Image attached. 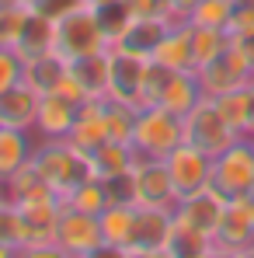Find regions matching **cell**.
<instances>
[{
    "label": "cell",
    "instance_id": "obj_1",
    "mask_svg": "<svg viewBox=\"0 0 254 258\" xmlns=\"http://www.w3.org/2000/svg\"><path fill=\"white\" fill-rule=\"evenodd\" d=\"M105 49H108V35L94 7H77L52 21V56H59L63 63H73L80 56L105 52Z\"/></svg>",
    "mask_w": 254,
    "mask_h": 258
},
{
    "label": "cell",
    "instance_id": "obj_2",
    "mask_svg": "<svg viewBox=\"0 0 254 258\" xmlns=\"http://www.w3.org/2000/svg\"><path fill=\"white\" fill-rule=\"evenodd\" d=\"M32 164L39 168L45 185L63 199L80 178H87V157L70 143V140H39Z\"/></svg>",
    "mask_w": 254,
    "mask_h": 258
},
{
    "label": "cell",
    "instance_id": "obj_3",
    "mask_svg": "<svg viewBox=\"0 0 254 258\" xmlns=\"http://www.w3.org/2000/svg\"><path fill=\"white\" fill-rule=\"evenodd\" d=\"M178 143H185L181 115H174V112L160 108V105H146V108L136 112L132 150L139 157H167Z\"/></svg>",
    "mask_w": 254,
    "mask_h": 258
},
{
    "label": "cell",
    "instance_id": "obj_4",
    "mask_svg": "<svg viewBox=\"0 0 254 258\" xmlns=\"http://www.w3.org/2000/svg\"><path fill=\"white\" fill-rule=\"evenodd\" d=\"M56 251L63 258H94L105 255V237H101V220L94 213H80L63 206L56 220Z\"/></svg>",
    "mask_w": 254,
    "mask_h": 258
},
{
    "label": "cell",
    "instance_id": "obj_5",
    "mask_svg": "<svg viewBox=\"0 0 254 258\" xmlns=\"http://www.w3.org/2000/svg\"><path fill=\"white\" fill-rule=\"evenodd\" d=\"M181 126H185V143H192V147H199V150H206L209 157L216 154H223L233 140H240L233 129L226 126V119H223V112H219V105H216V98H202L188 115H181Z\"/></svg>",
    "mask_w": 254,
    "mask_h": 258
},
{
    "label": "cell",
    "instance_id": "obj_6",
    "mask_svg": "<svg viewBox=\"0 0 254 258\" xmlns=\"http://www.w3.org/2000/svg\"><path fill=\"white\" fill-rule=\"evenodd\" d=\"M212 248H216V255L230 258L254 255V192L233 196L226 203V213L212 237Z\"/></svg>",
    "mask_w": 254,
    "mask_h": 258
},
{
    "label": "cell",
    "instance_id": "obj_7",
    "mask_svg": "<svg viewBox=\"0 0 254 258\" xmlns=\"http://www.w3.org/2000/svg\"><path fill=\"white\" fill-rule=\"evenodd\" d=\"M171 230H174V210H153V206H136L132 234L122 255L126 258H167Z\"/></svg>",
    "mask_w": 254,
    "mask_h": 258
},
{
    "label": "cell",
    "instance_id": "obj_8",
    "mask_svg": "<svg viewBox=\"0 0 254 258\" xmlns=\"http://www.w3.org/2000/svg\"><path fill=\"white\" fill-rule=\"evenodd\" d=\"M212 185L233 199V196H244L254 192V140L240 136L233 140L223 154L212 157Z\"/></svg>",
    "mask_w": 254,
    "mask_h": 258
},
{
    "label": "cell",
    "instance_id": "obj_9",
    "mask_svg": "<svg viewBox=\"0 0 254 258\" xmlns=\"http://www.w3.org/2000/svg\"><path fill=\"white\" fill-rule=\"evenodd\" d=\"M132 203L136 206H153V210H174L178 206V188L171 181L167 161L164 157H139L132 164Z\"/></svg>",
    "mask_w": 254,
    "mask_h": 258
},
{
    "label": "cell",
    "instance_id": "obj_10",
    "mask_svg": "<svg viewBox=\"0 0 254 258\" xmlns=\"http://www.w3.org/2000/svg\"><path fill=\"white\" fill-rule=\"evenodd\" d=\"M164 161H167L171 181H174V188H178V199L195 196V192H202L206 185H212V157L206 150H199V147H192V143H178Z\"/></svg>",
    "mask_w": 254,
    "mask_h": 258
},
{
    "label": "cell",
    "instance_id": "obj_11",
    "mask_svg": "<svg viewBox=\"0 0 254 258\" xmlns=\"http://www.w3.org/2000/svg\"><path fill=\"white\" fill-rule=\"evenodd\" d=\"M59 91L77 98V101H101V98H108V49L66 63V81H63Z\"/></svg>",
    "mask_w": 254,
    "mask_h": 258
},
{
    "label": "cell",
    "instance_id": "obj_12",
    "mask_svg": "<svg viewBox=\"0 0 254 258\" xmlns=\"http://www.w3.org/2000/svg\"><path fill=\"white\" fill-rule=\"evenodd\" d=\"M199 84L202 91L209 94V98H219V94H226V91H233V87H244L254 81V70L251 63L240 56V49L230 42V49L223 52V56H216L212 63H202L199 70Z\"/></svg>",
    "mask_w": 254,
    "mask_h": 258
},
{
    "label": "cell",
    "instance_id": "obj_13",
    "mask_svg": "<svg viewBox=\"0 0 254 258\" xmlns=\"http://www.w3.org/2000/svg\"><path fill=\"white\" fill-rule=\"evenodd\" d=\"M143 74H146V59H143V56H132L126 49L108 45V98L139 108Z\"/></svg>",
    "mask_w": 254,
    "mask_h": 258
},
{
    "label": "cell",
    "instance_id": "obj_14",
    "mask_svg": "<svg viewBox=\"0 0 254 258\" xmlns=\"http://www.w3.org/2000/svg\"><path fill=\"white\" fill-rule=\"evenodd\" d=\"M80 105L84 101H77L63 91L42 94L39 98V115H35V136L39 140H66L77 115H80Z\"/></svg>",
    "mask_w": 254,
    "mask_h": 258
},
{
    "label": "cell",
    "instance_id": "obj_15",
    "mask_svg": "<svg viewBox=\"0 0 254 258\" xmlns=\"http://www.w3.org/2000/svg\"><path fill=\"white\" fill-rule=\"evenodd\" d=\"M226 203H230V199H226L216 185H206L202 192L178 199L174 216L185 220V223H192V227H199L202 234L216 237V230H219V223H223V213H226Z\"/></svg>",
    "mask_w": 254,
    "mask_h": 258
},
{
    "label": "cell",
    "instance_id": "obj_16",
    "mask_svg": "<svg viewBox=\"0 0 254 258\" xmlns=\"http://www.w3.org/2000/svg\"><path fill=\"white\" fill-rule=\"evenodd\" d=\"M39 147L35 129H18V126H0V181H7L14 171L32 164Z\"/></svg>",
    "mask_w": 254,
    "mask_h": 258
},
{
    "label": "cell",
    "instance_id": "obj_17",
    "mask_svg": "<svg viewBox=\"0 0 254 258\" xmlns=\"http://www.w3.org/2000/svg\"><path fill=\"white\" fill-rule=\"evenodd\" d=\"M171 28L167 14H157V18H132L129 28L119 35L115 49H126L132 56H143V59H153V49L160 45L164 32Z\"/></svg>",
    "mask_w": 254,
    "mask_h": 258
},
{
    "label": "cell",
    "instance_id": "obj_18",
    "mask_svg": "<svg viewBox=\"0 0 254 258\" xmlns=\"http://www.w3.org/2000/svg\"><path fill=\"white\" fill-rule=\"evenodd\" d=\"M153 59L167 70H195V49H192V21H171L160 45L153 49Z\"/></svg>",
    "mask_w": 254,
    "mask_h": 258
},
{
    "label": "cell",
    "instance_id": "obj_19",
    "mask_svg": "<svg viewBox=\"0 0 254 258\" xmlns=\"http://www.w3.org/2000/svg\"><path fill=\"white\" fill-rule=\"evenodd\" d=\"M105 101V98H101ZM101 101H84L80 105V115H77V122H73V129H70V143L84 154V157H91L105 140H112L108 136V122H105V105Z\"/></svg>",
    "mask_w": 254,
    "mask_h": 258
},
{
    "label": "cell",
    "instance_id": "obj_20",
    "mask_svg": "<svg viewBox=\"0 0 254 258\" xmlns=\"http://www.w3.org/2000/svg\"><path fill=\"white\" fill-rule=\"evenodd\" d=\"M136 164V150L132 143H122V140H105L91 157H87V174L101 178V181H112V178H122V174L132 171Z\"/></svg>",
    "mask_w": 254,
    "mask_h": 258
},
{
    "label": "cell",
    "instance_id": "obj_21",
    "mask_svg": "<svg viewBox=\"0 0 254 258\" xmlns=\"http://www.w3.org/2000/svg\"><path fill=\"white\" fill-rule=\"evenodd\" d=\"M39 91L28 87L25 81L14 84L11 91L0 94V122L18 129H35V115H39Z\"/></svg>",
    "mask_w": 254,
    "mask_h": 258
},
{
    "label": "cell",
    "instance_id": "obj_22",
    "mask_svg": "<svg viewBox=\"0 0 254 258\" xmlns=\"http://www.w3.org/2000/svg\"><path fill=\"white\" fill-rule=\"evenodd\" d=\"M202 98H206V91L199 84V74H195V70H174L157 105L167 108V112H174V115H188Z\"/></svg>",
    "mask_w": 254,
    "mask_h": 258
},
{
    "label": "cell",
    "instance_id": "obj_23",
    "mask_svg": "<svg viewBox=\"0 0 254 258\" xmlns=\"http://www.w3.org/2000/svg\"><path fill=\"white\" fill-rule=\"evenodd\" d=\"M101 220V237H105V255H122L132 234V220H136V203H112Z\"/></svg>",
    "mask_w": 254,
    "mask_h": 258
},
{
    "label": "cell",
    "instance_id": "obj_24",
    "mask_svg": "<svg viewBox=\"0 0 254 258\" xmlns=\"http://www.w3.org/2000/svg\"><path fill=\"white\" fill-rule=\"evenodd\" d=\"M14 49H18V56H21L25 63H32V59H39V56H49V52H52V18H45L42 11L32 7L28 25H25V32H21V39H18Z\"/></svg>",
    "mask_w": 254,
    "mask_h": 258
},
{
    "label": "cell",
    "instance_id": "obj_25",
    "mask_svg": "<svg viewBox=\"0 0 254 258\" xmlns=\"http://www.w3.org/2000/svg\"><path fill=\"white\" fill-rule=\"evenodd\" d=\"M63 206H70V210H80V213H105L108 206H112V192H108V181H101V178H94V174H87L80 178L66 196H63Z\"/></svg>",
    "mask_w": 254,
    "mask_h": 258
},
{
    "label": "cell",
    "instance_id": "obj_26",
    "mask_svg": "<svg viewBox=\"0 0 254 258\" xmlns=\"http://www.w3.org/2000/svg\"><path fill=\"white\" fill-rule=\"evenodd\" d=\"M202 255H216L212 237H209V234H202L199 227H192V223H185V220L174 216L167 258H202Z\"/></svg>",
    "mask_w": 254,
    "mask_h": 258
},
{
    "label": "cell",
    "instance_id": "obj_27",
    "mask_svg": "<svg viewBox=\"0 0 254 258\" xmlns=\"http://www.w3.org/2000/svg\"><path fill=\"white\" fill-rule=\"evenodd\" d=\"M66 81V63L59 56H39L32 63H25V84L35 87L39 94H49V91H59Z\"/></svg>",
    "mask_w": 254,
    "mask_h": 258
},
{
    "label": "cell",
    "instance_id": "obj_28",
    "mask_svg": "<svg viewBox=\"0 0 254 258\" xmlns=\"http://www.w3.org/2000/svg\"><path fill=\"white\" fill-rule=\"evenodd\" d=\"M4 185V199L7 203H25V199H39V196H56L49 185H45V178L39 174L35 164H25L21 171H14L7 181H0Z\"/></svg>",
    "mask_w": 254,
    "mask_h": 258
},
{
    "label": "cell",
    "instance_id": "obj_29",
    "mask_svg": "<svg viewBox=\"0 0 254 258\" xmlns=\"http://www.w3.org/2000/svg\"><path fill=\"white\" fill-rule=\"evenodd\" d=\"M216 105H219V112H223V119H226V126L233 129L237 136H247V122H251V87H233V91H226V94H219L216 98Z\"/></svg>",
    "mask_w": 254,
    "mask_h": 258
},
{
    "label": "cell",
    "instance_id": "obj_30",
    "mask_svg": "<svg viewBox=\"0 0 254 258\" xmlns=\"http://www.w3.org/2000/svg\"><path fill=\"white\" fill-rule=\"evenodd\" d=\"M233 42V35L226 28H206V25H192V49H195V70L202 63H212L216 56H223Z\"/></svg>",
    "mask_w": 254,
    "mask_h": 258
},
{
    "label": "cell",
    "instance_id": "obj_31",
    "mask_svg": "<svg viewBox=\"0 0 254 258\" xmlns=\"http://www.w3.org/2000/svg\"><path fill=\"white\" fill-rule=\"evenodd\" d=\"M105 122H108V136L112 140H122V143H132V129H136V105H126V101H115V98H105Z\"/></svg>",
    "mask_w": 254,
    "mask_h": 258
},
{
    "label": "cell",
    "instance_id": "obj_32",
    "mask_svg": "<svg viewBox=\"0 0 254 258\" xmlns=\"http://www.w3.org/2000/svg\"><path fill=\"white\" fill-rule=\"evenodd\" d=\"M230 18H233V0H199L188 21H192V25L226 28V32H230Z\"/></svg>",
    "mask_w": 254,
    "mask_h": 258
},
{
    "label": "cell",
    "instance_id": "obj_33",
    "mask_svg": "<svg viewBox=\"0 0 254 258\" xmlns=\"http://www.w3.org/2000/svg\"><path fill=\"white\" fill-rule=\"evenodd\" d=\"M28 14H32L28 4H11V7L0 11V49H14L18 45L25 25H28Z\"/></svg>",
    "mask_w": 254,
    "mask_h": 258
},
{
    "label": "cell",
    "instance_id": "obj_34",
    "mask_svg": "<svg viewBox=\"0 0 254 258\" xmlns=\"http://www.w3.org/2000/svg\"><path fill=\"white\" fill-rule=\"evenodd\" d=\"M171 74H174V70L160 67L157 59H146V74H143V87H139V108L160 101V94H164V87H167Z\"/></svg>",
    "mask_w": 254,
    "mask_h": 258
},
{
    "label": "cell",
    "instance_id": "obj_35",
    "mask_svg": "<svg viewBox=\"0 0 254 258\" xmlns=\"http://www.w3.org/2000/svg\"><path fill=\"white\" fill-rule=\"evenodd\" d=\"M21 81H25V59L18 56V49H0V94Z\"/></svg>",
    "mask_w": 254,
    "mask_h": 258
},
{
    "label": "cell",
    "instance_id": "obj_36",
    "mask_svg": "<svg viewBox=\"0 0 254 258\" xmlns=\"http://www.w3.org/2000/svg\"><path fill=\"white\" fill-rule=\"evenodd\" d=\"M254 28V0H233V18H230V35L251 32Z\"/></svg>",
    "mask_w": 254,
    "mask_h": 258
},
{
    "label": "cell",
    "instance_id": "obj_37",
    "mask_svg": "<svg viewBox=\"0 0 254 258\" xmlns=\"http://www.w3.org/2000/svg\"><path fill=\"white\" fill-rule=\"evenodd\" d=\"M77 7H87V0H39L35 4V11H42L45 18H63V14H70V11H77Z\"/></svg>",
    "mask_w": 254,
    "mask_h": 258
},
{
    "label": "cell",
    "instance_id": "obj_38",
    "mask_svg": "<svg viewBox=\"0 0 254 258\" xmlns=\"http://www.w3.org/2000/svg\"><path fill=\"white\" fill-rule=\"evenodd\" d=\"M129 18H157L164 14V0H122Z\"/></svg>",
    "mask_w": 254,
    "mask_h": 258
},
{
    "label": "cell",
    "instance_id": "obj_39",
    "mask_svg": "<svg viewBox=\"0 0 254 258\" xmlns=\"http://www.w3.org/2000/svg\"><path fill=\"white\" fill-rule=\"evenodd\" d=\"M195 4L199 0H164V14H167L171 21H188L192 11H195Z\"/></svg>",
    "mask_w": 254,
    "mask_h": 258
},
{
    "label": "cell",
    "instance_id": "obj_40",
    "mask_svg": "<svg viewBox=\"0 0 254 258\" xmlns=\"http://www.w3.org/2000/svg\"><path fill=\"white\" fill-rule=\"evenodd\" d=\"M233 45L240 49V56L251 63V70H254V28L251 32H237V35H233Z\"/></svg>",
    "mask_w": 254,
    "mask_h": 258
},
{
    "label": "cell",
    "instance_id": "obj_41",
    "mask_svg": "<svg viewBox=\"0 0 254 258\" xmlns=\"http://www.w3.org/2000/svg\"><path fill=\"white\" fill-rule=\"evenodd\" d=\"M247 87H251V122H247V140H254V81Z\"/></svg>",
    "mask_w": 254,
    "mask_h": 258
},
{
    "label": "cell",
    "instance_id": "obj_42",
    "mask_svg": "<svg viewBox=\"0 0 254 258\" xmlns=\"http://www.w3.org/2000/svg\"><path fill=\"white\" fill-rule=\"evenodd\" d=\"M105 4H115V0H87V7H105Z\"/></svg>",
    "mask_w": 254,
    "mask_h": 258
},
{
    "label": "cell",
    "instance_id": "obj_43",
    "mask_svg": "<svg viewBox=\"0 0 254 258\" xmlns=\"http://www.w3.org/2000/svg\"><path fill=\"white\" fill-rule=\"evenodd\" d=\"M11 4H21V0H0V11H4V7H11Z\"/></svg>",
    "mask_w": 254,
    "mask_h": 258
},
{
    "label": "cell",
    "instance_id": "obj_44",
    "mask_svg": "<svg viewBox=\"0 0 254 258\" xmlns=\"http://www.w3.org/2000/svg\"><path fill=\"white\" fill-rule=\"evenodd\" d=\"M4 203H7V199H4V185H0V206H4Z\"/></svg>",
    "mask_w": 254,
    "mask_h": 258
},
{
    "label": "cell",
    "instance_id": "obj_45",
    "mask_svg": "<svg viewBox=\"0 0 254 258\" xmlns=\"http://www.w3.org/2000/svg\"><path fill=\"white\" fill-rule=\"evenodd\" d=\"M21 4H28V7H35V4H39V0H21Z\"/></svg>",
    "mask_w": 254,
    "mask_h": 258
},
{
    "label": "cell",
    "instance_id": "obj_46",
    "mask_svg": "<svg viewBox=\"0 0 254 258\" xmlns=\"http://www.w3.org/2000/svg\"><path fill=\"white\" fill-rule=\"evenodd\" d=\"M0 126H4V122H0Z\"/></svg>",
    "mask_w": 254,
    "mask_h": 258
}]
</instances>
